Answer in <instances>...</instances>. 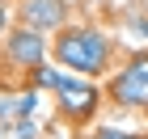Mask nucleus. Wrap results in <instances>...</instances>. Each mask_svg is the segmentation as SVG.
Listing matches in <instances>:
<instances>
[{
    "mask_svg": "<svg viewBox=\"0 0 148 139\" xmlns=\"http://www.w3.org/2000/svg\"><path fill=\"white\" fill-rule=\"evenodd\" d=\"M55 63L59 68H68L72 76H106L110 72V55L114 46L102 30H93V25H64L55 34Z\"/></svg>",
    "mask_w": 148,
    "mask_h": 139,
    "instance_id": "obj_1",
    "label": "nucleus"
},
{
    "mask_svg": "<svg viewBox=\"0 0 148 139\" xmlns=\"http://www.w3.org/2000/svg\"><path fill=\"white\" fill-rule=\"evenodd\" d=\"M110 101L127 105V110H148V55L127 59L123 68L110 76Z\"/></svg>",
    "mask_w": 148,
    "mask_h": 139,
    "instance_id": "obj_2",
    "label": "nucleus"
},
{
    "mask_svg": "<svg viewBox=\"0 0 148 139\" xmlns=\"http://www.w3.org/2000/svg\"><path fill=\"white\" fill-rule=\"evenodd\" d=\"M55 93H59L55 105H59V114L68 118V122H89L97 101H102V93H97V84L89 76H64Z\"/></svg>",
    "mask_w": 148,
    "mask_h": 139,
    "instance_id": "obj_3",
    "label": "nucleus"
},
{
    "mask_svg": "<svg viewBox=\"0 0 148 139\" xmlns=\"http://www.w3.org/2000/svg\"><path fill=\"white\" fill-rule=\"evenodd\" d=\"M4 59H9L13 68H38L47 59V34H38V30H30V25H21V30H9L4 34Z\"/></svg>",
    "mask_w": 148,
    "mask_h": 139,
    "instance_id": "obj_4",
    "label": "nucleus"
},
{
    "mask_svg": "<svg viewBox=\"0 0 148 139\" xmlns=\"http://www.w3.org/2000/svg\"><path fill=\"white\" fill-rule=\"evenodd\" d=\"M21 25L47 34V30H64L68 25V0H21V9H17Z\"/></svg>",
    "mask_w": 148,
    "mask_h": 139,
    "instance_id": "obj_5",
    "label": "nucleus"
},
{
    "mask_svg": "<svg viewBox=\"0 0 148 139\" xmlns=\"http://www.w3.org/2000/svg\"><path fill=\"white\" fill-rule=\"evenodd\" d=\"M30 80H34V89H59L64 76H59L51 63H38V68H30Z\"/></svg>",
    "mask_w": 148,
    "mask_h": 139,
    "instance_id": "obj_6",
    "label": "nucleus"
},
{
    "mask_svg": "<svg viewBox=\"0 0 148 139\" xmlns=\"http://www.w3.org/2000/svg\"><path fill=\"white\" fill-rule=\"evenodd\" d=\"M93 139H140L136 131H119V127H102V131H93Z\"/></svg>",
    "mask_w": 148,
    "mask_h": 139,
    "instance_id": "obj_7",
    "label": "nucleus"
},
{
    "mask_svg": "<svg viewBox=\"0 0 148 139\" xmlns=\"http://www.w3.org/2000/svg\"><path fill=\"white\" fill-rule=\"evenodd\" d=\"M13 131H17V139H38V127L30 122V118H17V122H13Z\"/></svg>",
    "mask_w": 148,
    "mask_h": 139,
    "instance_id": "obj_8",
    "label": "nucleus"
},
{
    "mask_svg": "<svg viewBox=\"0 0 148 139\" xmlns=\"http://www.w3.org/2000/svg\"><path fill=\"white\" fill-rule=\"evenodd\" d=\"M9 34V9H4V0H0V38Z\"/></svg>",
    "mask_w": 148,
    "mask_h": 139,
    "instance_id": "obj_9",
    "label": "nucleus"
}]
</instances>
